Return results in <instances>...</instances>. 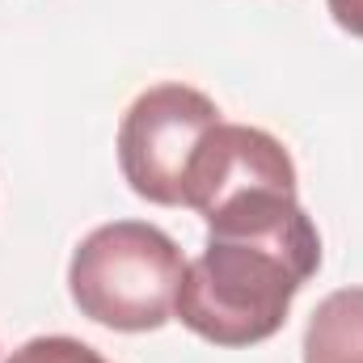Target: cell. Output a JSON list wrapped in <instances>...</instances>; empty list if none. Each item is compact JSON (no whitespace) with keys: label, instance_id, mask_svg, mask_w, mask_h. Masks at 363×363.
<instances>
[{"label":"cell","instance_id":"cell-7","mask_svg":"<svg viewBox=\"0 0 363 363\" xmlns=\"http://www.w3.org/2000/svg\"><path fill=\"white\" fill-rule=\"evenodd\" d=\"M325 4H330V17H334L347 34L363 38V0H325Z\"/></svg>","mask_w":363,"mask_h":363},{"label":"cell","instance_id":"cell-6","mask_svg":"<svg viewBox=\"0 0 363 363\" xmlns=\"http://www.w3.org/2000/svg\"><path fill=\"white\" fill-rule=\"evenodd\" d=\"M9 363H110L101 351H93L89 342L81 338H68V334H43V338H30L21 342Z\"/></svg>","mask_w":363,"mask_h":363},{"label":"cell","instance_id":"cell-2","mask_svg":"<svg viewBox=\"0 0 363 363\" xmlns=\"http://www.w3.org/2000/svg\"><path fill=\"white\" fill-rule=\"evenodd\" d=\"M186 258L169 233L144 220L93 228L68 262L72 304L106 330L148 334L174 317Z\"/></svg>","mask_w":363,"mask_h":363},{"label":"cell","instance_id":"cell-3","mask_svg":"<svg viewBox=\"0 0 363 363\" xmlns=\"http://www.w3.org/2000/svg\"><path fill=\"white\" fill-rule=\"evenodd\" d=\"M216 123L220 110L207 93L178 81L144 89L118 123V169L127 186L157 207H182L186 165Z\"/></svg>","mask_w":363,"mask_h":363},{"label":"cell","instance_id":"cell-4","mask_svg":"<svg viewBox=\"0 0 363 363\" xmlns=\"http://www.w3.org/2000/svg\"><path fill=\"white\" fill-rule=\"evenodd\" d=\"M254 190H296V165L287 148L262 127L216 123L186 165L182 207L211 216L216 207Z\"/></svg>","mask_w":363,"mask_h":363},{"label":"cell","instance_id":"cell-1","mask_svg":"<svg viewBox=\"0 0 363 363\" xmlns=\"http://www.w3.org/2000/svg\"><path fill=\"white\" fill-rule=\"evenodd\" d=\"M321 267V237L296 190H254L207 216L174 317L216 347H254L283 330L296 291Z\"/></svg>","mask_w":363,"mask_h":363},{"label":"cell","instance_id":"cell-5","mask_svg":"<svg viewBox=\"0 0 363 363\" xmlns=\"http://www.w3.org/2000/svg\"><path fill=\"white\" fill-rule=\"evenodd\" d=\"M304 363H363V287H338L313 308Z\"/></svg>","mask_w":363,"mask_h":363}]
</instances>
